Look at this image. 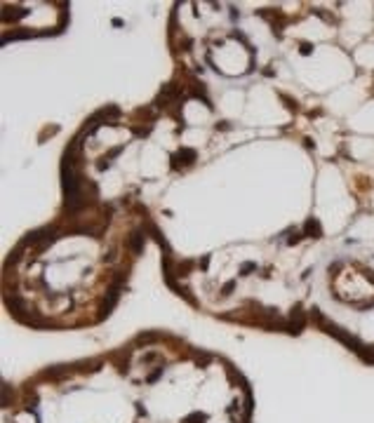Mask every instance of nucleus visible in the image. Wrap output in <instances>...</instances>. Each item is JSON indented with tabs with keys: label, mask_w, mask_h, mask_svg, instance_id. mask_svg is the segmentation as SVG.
<instances>
[{
	"label": "nucleus",
	"mask_w": 374,
	"mask_h": 423,
	"mask_svg": "<svg viewBox=\"0 0 374 423\" xmlns=\"http://www.w3.org/2000/svg\"><path fill=\"white\" fill-rule=\"evenodd\" d=\"M141 244H144V233L141 231H134L132 235L127 238V247L132 249L134 254H139L141 252Z\"/></svg>",
	"instance_id": "f257e3e1"
},
{
	"label": "nucleus",
	"mask_w": 374,
	"mask_h": 423,
	"mask_svg": "<svg viewBox=\"0 0 374 423\" xmlns=\"http://www.w3.org/2000/svg\"><path fill=\"white\" fill-rule=\"evenodd\" d=\"M174 162H172V167H179V165H191L193 160H195V153L193 151H182L179 155H174Z\"/></svg>",
	"instance_id": "f03ea898"
},
{
	"label": "nucleus",
	"mask_w": 374,
	"mask_h": 423,
	"mask_svg": "<svg viewBox=\"0 0 374 423\" xmlns=\"http://www.w3.org/2000/svg\"><path fill=\"white\" fill-rule=\"evenodd\" d=\"M304 233L311 235V238H318V235H320V223L315 221V219H309L306 226H304Z\"/></svg>",
	"instance_id": "7ed1b4c3"
},
{
	"label": "nucleus",
	"mask_w": 374,
	"mask_h": 423,
	"mask_svg": "<svg viewBox=\"0 0 374 423\" xmlns=\"http://www.w3.org/2000/svg\"><path fill=\"white\" fill-rule=\"evenodd\" d=\"M301 52H304V54L311 52V45H309V42H304V45H301Z\"/></svg>",
	"instance_id": "20e7f679"
}]
</instances>
